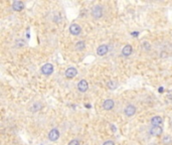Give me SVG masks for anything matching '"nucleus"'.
<instances>
[{
  "label": "nucleus",
  "instance_id": "ddd939ff",
  "mask_svg": "<svg viewBox=\"0 0 172 145\" xmlns=\"http://www.w3.org/2000/svg\"><path fill=\"white\" fill-rule=\"evenodd\" d=\"M162 118L160 116H154L151 119V124L152 126H159L160 124H162Z\"/></svg>",
  "mask_w": 172,
  "mask_h": 145
},
{
  "label": "nucleus",
  "instance_id": "9b49d317",
  "mask_svg": "<svg viewBox=\"0 0 172 145\" xmlns=\"http://www.w3.org/2000/svg\"><path fill=\"white\" fill-rule=\"evenodd\" d=\"M133 52V47H132L131 44H126L125 46L122 49V54L124 56H130Z\"/></svg>",
  "mask_w": 172,
  "mask_h": 145
},
{
  "label": "nucleus",
  "instance_id": "f257e3e1",
  "mask_svg": "<svg viewBox=\"0 0 172 145\" xmlns=\"http://www.w3.org/2000/svg\"><path fill=\"white\" fill-rule=\"evenodd\" d=\"M92 16L96 19H100L103 16V7L101 5H96L92 8Z\"/></svg>",
  "mask_w": 172,
  "mask_h": 145
},
{
  "label": "nucleus",
  "instance_id": "9d476101",
  "mask_svg": "<svg viewBox=\"0 0 172 145\" xmlns=\"http://www.w3.org/2000/svg\"><path fill=\"white\" fill-rule=\"evenodd\" d=\"M114 106H115V102H114L112 99H108V100H106L105 102L103 103V108L105 109L106 111L112 110V109L114 108Z\"/></svg>",
  "mask_w": 172,
  "mask_h": 145
},
{
  "label": "nucleus",
  "instance_id": "6e6552de",
  "mask_svg": "<svg viewBox=\"0 0 172 145\" xmlns=\"http://www.w3.org/2000/svg\"><path fill=\"white\" fill-rule=\"evenodd\" d=\"M162 132H163V130H162V128L160 126H152L151 129L149 130L150 134L153 135V136H156V137L161 136Z\"/></svg>",
  "mask_w": 172,
  "mask_h": 145
},
{
  "label": "nucleus",
  "instance_id": "1a4fd4ad",
  "mask_svg": "<svg viewBox=\"0 0 172 145\" xmlns=\"http://www.w3.org/2000/svg\"><path fill=\"white\" fill-rule=\"evenodd\" d=\"M108 51H109V46H108L107 44H101V45L97 48V54L100 56H105V54H107Z\"/></svg>",
  "mask_w": 172,
  "mask_h": 145
},
{
  "label": "nucleus",
  "instance_id": "7ed1b4c3",
  "mask_svg": "<svg viewBox=\"0 0 172 145\" xmlns=\"http://www.w3.org/2000/svg\"><path fill=\"white\" fill-rule=\"evenodd\" d=\"M136 111H137V109H136V107L134 106V105H128V106H126L125 109H124V113H125V115L127 117L134 116V115L136 114Z\"/></svg>",
  "mask_w": 172,
  "mask_h": 145
},
{
  "label": "nucleus",
  "instance_id": "39448f33",
  "mask_svg": "<svg viewBox=\"0 0 172 145\" xmlns=\"http://www.w3.org/2000/svg\"><path fill=\"white\" fill-rule=\"evenodd\" d=\"M69 32H71L73 35H79L80 33L82 32V28L79 24L77 23H73L69 25Z\"/></svg>",
  "mask_w": 172,
  "mask_h": 145
},
{
  "label": "nucleus",
  "instance_id": "4be33fe9",
  "mask_svg": "<svg viewBox=\"0 0 172 145\" xmlns=\"http://www.w3.org/2000/svg\"><path fill=\"white\" fill-rule=\"evenodd\" d=\"M159 92H163V88H159Z\"/></svg>",
  "mask_w": 172,
  "mask_h": 145
},
{
  "label": "nucleus",
  "instance_id": "f3484780",
  "mask_svg": "<svg viewBox=\"0 0 172 145\" xmlns=\"http://www.w3.org/2000/svg\"><path fill=\"white\" fill-rule=\"evenodd\" d=\"M162 142L164 145H171L172 144V138L170 136H165L162 139Z\"/></svg>",
  "mask_w": 172,
  "mask_h": 145
},
{
  "label": "nucleus",
  "instance_id": "2eb2a0df",
  "mask_svg": "<svg viewBox=\"0 0 172 145\" xmlns=\"http://www.w3.org/2000/svg\"><path fill=\"white\" fill-rule=\"evenodd\" d=\"M41 104L40 103H35V104H33L32 106L29 108V111H31V112H37V111H39L41 109Z\"/></svg>",
  "mask_w": 172,
  "mask_h": 145
},
{
  "label": "nucleus",
  "instance_id": "dca6fc26",
  "mask_svg": "<svg viewBox=\"0 0 172 145\" xmlns=\"http://www.w3.org/2000/svg\"><path fill=\"white\" fill-rule=\"evenodd\" d=\"M107 87L110 89V90H115V89H117V87H118V83L116 82V81H109L107 84Z\"/></svg>",
  "mask_w": 172,
  "mask_h": 145
},
{
  "label": "nucleus",
  "instance_id": "4468645a",
  "mask_svg": "<svg viewBox=\"0 0 172 145\" xmlns=\"http://www.w3.org/2000/svg\"><path fill=\"white\" fill-rule=\"evenodd\" d=\"M75 48L77 50H79V51H81V50H84L86 48L85 42H84L83 40H80V41H78L77 43H76V45H75Z\"/></svg>",
  "mask_w": 172,
  "mask_h": 145
},
{
  "label": "nucleus",
  "instance_id": "a211bd4d",
  "mask_svg": "<svg viewBox=\"0 0 172 145\" xmlns=\"http://www.w3.org/2000/svg\"><path fill=\"white\" fill-rule=\"evenodd\" d=\"M142 46L144 47V49H145V47H146V50H150V48H151V45H150L147 41H144L143 43H142Z\"/></svg>",
  "mask_w": 172,
  "mask_h": 145
},
{
  "label": "nucleus",
  "instance_id": "423d86ee",
  "mask_svg": "<svg viewBox=\"0 0 172 145\" xmlns=\"http://www.w3.org/2000/svg\"><path fill=\"white\" fill-rule=\"evenodd\" d=\"M59 138V131L57 130V128L51 129V130L49 132V139L51 141L55 142V141H57Z\"/></svg>",
  "mask_w": 172,
  "mask_h": 145
},
{
  "label": "nucleus",
  "instance_id": "20e7f679",
  "mask_svg": "<svg viewBox=\"0 0 172 145\" xmlns=\"http://www.w3.org/2000/svg\"><path fill=\"white\" fill-rule=\"evenodd\" d=\"M78 87V90L80 91L81 93H86L89 89V84L86 80H81L77 85Z\"/></svg>",
  "mask_w": 172,
  "mask_h": 145
},
{
  "label": "nucleus",
  "instance_id": "f8f14e48",
  "mask_svg": "<svg viewBox=\"0 0 172 145\" xmlns=\"http://www.w3.org/2000/svg\"><path fill=\"white\" fill-rule=\"evenodd\" d=\"M12 8L15 11H22L24 9V3L22 1H14L12 3Z\"/></svg>",
  "mask_w": 172,
  "mask_h": 145
},
{
  "label": "nucleus",
  "instance_id": "0eeeda50",
  "mask_svg": "<svg viewBox=\"0 0 172 145\" xmlns=\"http://www.w3.org/2000/svg\"><path fill=\"white\" fill-rule=\"evenodd\" d=\"M77 75H78V70L76 68H73V66L67 68V70L65 72V76L67 79H74Z\"/></svg>",
  "mask_w": 172,
  "mask_h": 145
},
{
  "label": "nucleus",
  "instance_id": "6ab92c4d",
  "mask_svg": "<svg viewBox=\"0 0 172 145\" xmlns=\"http://www.w3.org/2000/svg\"><path fill=\"white\" fill-rule=\"evenodd\" d=\"M69 145H80V141L78 140V139H73V140L69 143Z\"/></svg>",
  "mask_w": 172,
  "mask_h": 145
},
{
  "label": "nucleus",
  "instance_id": "aec40b11",
  "mask_svg": "<svg viewBox=\"0 0 172 145\" xmlns=\"http://www.w3.org/2000/svg\"><path fill=\"white\" fill-rule=\"evenodd\" d=\"M103 145H115V143L111 140H108V141H106V142H104Z\"/></svg>",
  "mask_w": 172,
  "mask_h": 145
},
{
  "label": "nucleus",
  "instance_id": "f03ea898",
  "mask_svg": "<svg viewBox=\"0 0 172 145\" xmlns=\"http://www.w3.org/2000/svg\"><path fill=\"white\" fill-rule=\"evenodd\" d=\"M40 72H41V74L45 75V76H49V75H51L53 72V66L51 64H49V62L45 64L42 66H41Z\"/></svg>",
  "mask_w": 172,
  "mask_h": 145
},
{
  "label": "nucleus",
  "instance_id": "412c9836",
  "mask_svg": "<svg viewBox=\"0 0 172 145\" xmlns=\"http://www.w3.org/2000/svg\"><path fill=\"white\" fill-rule=\"evenodd\" d=\"M168 98H169V99H171V100H172V90H171V91H169V92H168Z\"/></svg>",
  "mask_w": 172,
  "mask_h": 145
}]
</instances>
